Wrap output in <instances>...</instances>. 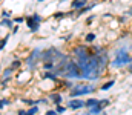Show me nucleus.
<instances>
[{
    "mask_svg": "<svg viewBox=\"0 0 132 115\" xmlns=\"http://www.w3.org/2000/svg\"><path fill=\"white\" fill-rule=\"evenodd\" d=\"M95 38H97V36H95L94 32H88V34L85 36V43H86V45H91V43L95 41Z\"/></svg>",
    "mask_w": 132,
    "mask_h": 115,
    "instance_id": "ddd939ff",
    "label": "nucleus"
},
{
    "mask_svg": "<svg viewBox=\"0 0 132 115\" xmlns=\"http://www.w3.org/2000/svg\"><path fill=\"white\" fill-rule=\"evenodd\" d=\"M9 103H11V101H9L8 98H2V100H0V109H2L5 104H9Z\"/></svg>",
    "mask_w": 132,
    "mask_h": 115,
    "instance_id": "6ab92c4d",
    "label": "nucleus"
},
{
    "mask_svg": "<svg viewBox=\"0 0 132 115\" xmlns=\"http://www.w3.org/2000/svg\"><path fill=\"white\" fill-rule=\"evenodd\" d=\"M129 63H132V54L126 46H121L114 51V58H111L109 68L120 69V68H126Z\"/></svg>",
    "mask_w": 132,
    "mask_h": 115,
    "instance_id": "f257e3e1",
    "label": "nucleus"
},
{
    "mask_svg": "<svg viewBox=\"0 0 132 115\" xmlns=\"http://www.w3.org/2000/svg\"><path fill=\"white\" fill-rule=\"evenodd\" d=\"M25 22H26V28L31 31V32H37L40 29V23H42V15L40 14H31L28 17H25Z\"/></svg>",
    "mask_w": 132,
    "mask_h": 115,
    "instance_id": "20e7f679",
    "label": "nucleus"
},
{
    "mask_svg": "<svg viewBox=\"0 0 132 115\" xmlns=\"http://www.w3.org/2000/svg\"><path fill=\"white\" fill-rule=\"evenodd\" d=\"M2 15H3V19H9V17H11V12H9V11H3Z\"/></svg>",
    "mask_w": 132,
    "mask_h": 115,
    "instance_id": "5701e85b",
    "label": "nucleus"
},
{
    "mask_svg": "<svg viewBox=\"0 0 132 115\" xmlns=\"http://www.w3.org/2000/svg\"><path fill=\"white\" fill-rule=\"evenodd\" d=\"M97 91H98V87L94 83H89V81L75 83L72 86V89L69 91V98H80V97H85V95H92Z\"/></svg>",
    "mask_w": 132,
    "mask_h": 115,
    "instance_id": "f03ea898",
    "label": "nucleus"
},
{
    "mask_svg": "<svg viewBox=\"0 0 132 115\" xmlns=\"http://www.w3.org/2000/svg\"><path fill=\"white\" fill-rule=\"evenodd\" d=\"M43 80H51V81H57L59 80V75L54 72V71H46V72H43V75H42Z\"/></svg>",
    "mask_w": 132,
    "mask_h": 115,
    "instance_id": "1a4fd4ad",
    "label": "nucleus"
},
{
    "mask_svg": "<svg viewBox=\"0 0 132 115\" xmlns=\"http://www.w3.org/2000/svg\"><path fill=\"white\" fill-rule=\"evenodd\" d=\"M88 3H89V0H72L71 2V8L75 9V11H80L85 6H88Z\"/></svg>",
    "mask_w": 132,
    "mask_h": 115,
    "instance_id": "6e6552de",
    "label": "nucleus"
},
{
    "mask_svg": "<svg viewBox=\"0 0 132 115\" xmlns=\"http://www.w3.org/2000/svg\"><path fill=\"white\" fill-rule=\"evenodd\" d=\"M12 23H14V22L9 20V19H2V20H0V25H2V26H6V28H12Z\"/></svg>",
    "mask_w": 132,
    "mask_h": 115,
    "instance_id": "2eb2a0df",
    "label": "nucleus"
},
{
    "mask_svg": "<svg viewBox=\"0 0 132 115\" xmlns=\"http://www.w3.org/2000/svg\"><path fill=\"white\" fill-rule=\"evenodd\" d=\"M12 22H14V23H23V22H25V17H14Z\"/></svg>",
    "mask_w": 132,
    "mask_h": 115,
    "instance_id": "aec40b11",
    "label": "nucleus"
},
{
    "mask_svg": "<svg viewBox=\"0 0 132 115\" xmlns=\"http://www.w3.org/2000/svg\"><path fill=\"white\" fill-rule=\"evenodd\" d=\"M0 115H2V112H0Z\"/></svg>",
    "mask_w": 132,
    "mask_h": 115,
    "instance_id": "c85d7f7f",
    "label": "nucleus"
},
{
    "mask_svg": "<svg viewBox=\"0 0 132 115\" xmlns=\"http://www.w3.org/2000/svg\"><path fill=\"white\" fill-rule=\"evenodd\" d=\"M126 71H128V74H129V75H132V63H129V65L126 66Z\"/></svg>",
    "mask_w": 132,
    "mask_h": 115,
    "instance_id": "393cba45",
    "label": "nucleus"
},
{
    "mask_svg": "<svg viewBox=\"0 0 132 115\" xmlns=\"http://www.w3.org/2000/svg\"><path fill=\"white\" fill-rule=\"evenodd\" d=\"M81 115H91V114H88V112H85V114H81Z\"/></svg>",
    "mask_w": 132,
    "mask_h": 115,
    "instance_id": "bb28decb",
    "label": "nucleus"
},
{
    "mask_svg": "<svg viewBox=\"0 0 132 115\" xmlns=\"http://www.w3.org/2000/svg\"><path fill=\"white\" fill-rule=\"evenodd\" d=\"M66 15H68V12H57L54 17H55V19H62V17H66Z\"/></svg>",
    "mask_w": 132,
    "mask_h": 115,
    "instance_id": "412c9836",
    "label": "nucleus"
},
{
    "mask_svg": "<svg viewBox=\"0 0 132 115\" xmlns=\"http://www.w3.org/2000/svg\"><path fill=\"white\" fill-rule=\"evenodd\" d=\"M94 19H95V15H91V17H88V19H86V25H91V23L94 22Z\"/></svg>",
    "mask_w": 132,
    "mask_h": 115,
    "instance_id": "b1692460",
    "label": "nucleus"
},
{
    "mask_svg": "<svg viewBox=\"0 0 132 115\" xmlns=\"http://www.w3.org/2000/svg\"><path fill=\"white\" fill-rule=\"evenodd\" d=\"M63 55H65L63 51H60V49H57V48H48V49L42 51V58H40V61H42V63L51 61V63H55V65H57V63L63 58Z\"/></svg>",
    "mask_w": 132,
    "mask_h": 115,
    "instance_id": "7ed1b4c3",
    "label": "nucleus"
},
{
    "mask_svg": "<svg viewBox=\"0 0 132 115\" xmlns=\"http://www.w3.org/2000/svg\"><path fill=\"white\" fill-rule=\"evenodd\" d=\"M103 112H104V108H103L101 104L94 106V108H89V109H88V114H91V115H101Z\"/></svg>",
    "mask_w": 132,
    "mask_h": 115,
    "instance_id": "9d476101",
    "label": "nucleus"
},
{
    "mask_svg": "<svg viewBox=\"0 0 132 115\" xmlns=\"http://www.w3.org/2000/svg\"><path fill=\"white\" fill-rule=\"evenodd\" d=\"M48 100H49L51 103H54L55 106L63 104V95H62V94H59V92H51V94H49V97H48Z\"/></svg>",
    "mask_w": 132,
    "mask_h": 115,
    "instance_id": "0eeeda50",
    "label": "nucleus"
},
{
    "mask_svg": "<svg viewBox=\"0 0 132 115\" xmlns=\"http://www.w3.org/2000/svg\"><path fill=\"white\" fill-rule=\"evenodd\" d=\"M55 111H57V114L59 115H63L66 111H68V108L63 106V104H59V106H55Z\"/></svg>",
    "mask_w": 132,
    "mask_h": 115,
    "instance_id": "dca6fc26",
    "label": "nucleus"
},
{
    "mask_svg": "<svg viewBox=\"0 0 132 115\" xmlns=\"http://www.w3.org/2000/svg\"><path fill=\"white\" fill-rule=\"evenodd\" d=\"M38 111H40V109H38L37 104H35V106H31L29 109H26V115H37L38 114Z\"/></svg>",
    "mask_w": 132,
    "mask_h": 115,
    "instance_id": "4468645a",
    "label": "nucleus"
},
{
    "mask_svg": "<svg viewBox=\"0 0 132 115\" xmlns=\"http://www.w3.org/2000/svg\"><path fill=\"white\" fill-rule=\"evenodd\" d=\"M37 2H40V3H42V2H45V0H37Z\"/></svg>",
    "mask_w": 132,
    "mask_h": 115,
    "instance_id": "cd10ccee",
    "label": "nucleus"
},
{
    "mask_svg": "<svg viewBox=\"0 0 132 115\" xmlns=\"http://www.w3.org/2000/svg\"><path fill=\"white\" fill-rule=\"evenodd\" d=\"M40 58H42V49H40V48H34L32 52L26 57L25 63H26V66H28L29 69H34V68L37 66V63H38Z\"/></svg>",
    "mask_w": 132,
    "mask_h": 115,
    "instance_id": "39448f33",
    "label": "nucleus"
},
{
    "mask_svg": "<svg viewBox=\"0 0 132 115\" xmlns=\"http://www.w3.org/2000/svg\"><path fill=\"white\" fill-rule=\"evenodd\" d=\"M114 84H115V80H114V78H111L109 81H106V83H103V84L100 86L98 89H100V91H103V92H104V91H109V89H111V87H112Z\"/></svg>",
    "mask_w": 132,
    "mask_h": 115,
    "instance_id": "f8f14e48",
    "label": "nucleus"
},
{
    "mask_svg": "<svg viewBox=\"0 0 132 115\" xmlns=\"http://www.w3.org/2000/svg\"><path fill=\"white\" fill-rule=\"evenodd\" d=\"M68 108H69L71 111H80V109L86 108V104H85V100H80V98H69Z\"/></svg>",
    "mask_w": 132,
    "mask_h": 115,
    "instance_id": "423d86ee",
    "label": "nucleus"
},
{
    "mask_svg": "<svg viewBox=\"0 0 132 115\" xmlns=\"http://www.w3.org/2000/svg\"><path fill=\"white\" fill-rule=\"evenodd\" d=\"M45 115H59V114H57L55 109H49V111H46V114Z\"/></svg>",
    "mask_w": 132,
    "mask_h": 115,
    "instance_id": "4be33fe9",
    "label": "nucleus"
},
{
    "mask_svg": "<svg viewBox=\"0 0 132 115\" xmlns=\"http://www.w3.org/2000/svg\"><path fill=\"white\" fill-rule=\"evenodd\" d=\"M22 63H23V61H22V60H14V61H12V63H11V68H12V69H14V71H15V69H19V68H20V66H22Z\"/></svg>",
    "mask_w": 132,
    "mask_h": 115,
    "instance_id": "f3484780",
    "label": "nucleus"
},
{
    "mask_svg": "<svg viewBox=\"0 0 132 115\" xmlns=\"http://www.w3.org/2000/svg\"><path fill=\"white\" fill-rule=\"evenodd\" d=\"M8 38H9V36H5V37L0 40V51L5 49V46H6V43H8Z\"/></svg>",
    "mask_w": 132,
    "mask_h": 115,
    "instance_id": "a211bd4d",
    "label": "nucleus"
},
{
    "mask_svg": "<svg viewBox=\"0 0 132 115\" xmlns=\"http://www.w3.org/2000/svg\"><path fill=\"white\" fill-rule=\"evenodd\" d=\"M85 104H86V109L94 108V106H98L100 104V98H88V100L85 101Z\"/></svg>",
    "mask_w": 132,
    "mask_h": 115,
    "instance_id": "9b49d317",
    "label": "nucleus"
},
{
    "mask_svg": "<svg viewBox=\"0 0 132 115\" xmlns=\"http://www.w3.org/2000/svg\"><path fill=\"white\" fill-rule=\"evenodd\" d=\"M17 115H26V111H25V109H19Z\"/></svg>",
    "mask_w": 132,
    "mask_h": 115,
    "instance_id": "a878e982",
    "label": "nucleus"
}]
</instances>
